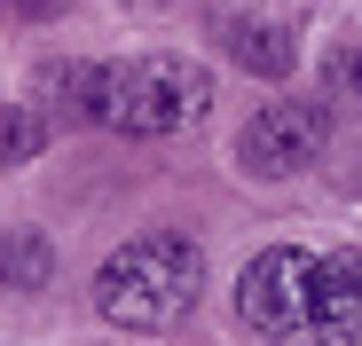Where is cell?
Instances as JSON below:
<instances>
[{"label":"cell","instance_id":"cell-1","mask_svg":"<svg viewBox=\"0 0 362 346\" xmlns=\"http://www.w3.org/2000/svg\"><path fill=\"white\" fill-rule=\"evenodd\" d=\"M205 292V252L181 228H150L127 237L103 268H95V315L110 330H173Z\"/></svg>","mask_w":362,"mask_h":346},{"label":"cell","instance_id":"cell-2","mask_svg":"<svg viewBox=\"0 0 362 346\" xmlns=\"http://www.w3.org/2000/svg\"><path fill=\"white\" fill-rule=\"evenodd\" d=\"M213 110V71L189 55H134V64H95V102L87 119L110 134H181Z\"/></svg>","mask_w":362,"mask_h":346},{"label":"cell","instance_id":"cell-3","mask_svg":"<svg viewBox=\"0 0 362 346\" xmlns=\"http://www.w3.org/2000/svg\"><path fill=\"white\" fill-rule=\"evenodd\" d=\"M308 283H315V260L299 244H268L245 260V275H236V315H245V330L291 346L308 338Z\"/></svg>","mask_w":362,"mask_h":346},{"label":"cell","instance_id":"cell-4","mask_svg":"<svg viewBox=\"0 0 362 346\" xmlns=\"http://www.w3.org/2000/svg\"><path fill=\"white\" fill-rule=\"evenodd\" d=\"M331 142V110L323 102H260L245 134H236V165L252 173V181H291V173H308Z\"/></svg>","mask_w":362,"mask_h":346},{"label":"cell","instance_id":"cell-5","mask_svg":"<svg viewBox=\"0 0 362 346\" xmlns=\"http://www.w3.org/2000/svg\"><path fill=\"white\" fill-rule=\"evenodd\" d=\"M308 338H315V346H362V252H323V260H315Z\"/></svg>","mask_w":362,"mask_h":346},{"label":"cell","instance_id":"cell-6","mask_svg":"<svg viewBox=\"0 0 362 346\" xmlns=\"http://www.w3.org/2000/svg\"><path fill=\"white\" fill-rule=\"evenodd\" d=\"M221 47H228V64L236 71H252V79H291L299 71V32L291 16H228L221 24Z\"/></svg>","mask_w":362,"mask_h":346},{"label":"cell","instance_id":"cell-7","mask_svg":"<svg viewBox=\"0 0 362 346\" xmlns=\"http://www.w3.org/2000/svg\"><path fill=\"white\" fill-rule=\"evenodd\" d=\"M47 283H55L47 228H8L0 237V292H47Z\"/></svg>","mask_w":362,"mask_h":346},{"label":"cell","instance_id":"cell-8","mask_svg":"<svg viewBox=\"0 0 362 346\" xmlns=\"http://www.w3.org/2000/svg\"><path fill=\"white\" fill-rule=\"evenodd\" d=\"M55 142V126H47V110H24V102H0V173H16V165H32L40 150Z\"/></svg>","mask_w":362,"mask_h":346},{"label":"cell","instance_id":"cell-9","mask_svg":"<svg viewBox=\"0 0 362 346\" xmlns=\"http://www.w3.org/2000/svg\"><path fill=\"white\" fill-rule=\"evenodd\" d=\"M40 102L87 119V102H95V64H47V71H40Z\"/></svg>","mask_w":362,"mask_h":346},{"label":"cell","instance_id":"cell-10","mask_svg":"<svg viewBox=\"0 0 362 346\" xmlns=\"http://www.w3.org/2000/svg\"><path fill=\"white\" fill-rule=\"evenodd\" d=\"M0 8H8V16H24V24H47V16H64L71 0H0Z\"/></svg>","mask_w":362,"mask_h":346}]
</instances>
